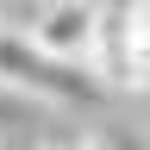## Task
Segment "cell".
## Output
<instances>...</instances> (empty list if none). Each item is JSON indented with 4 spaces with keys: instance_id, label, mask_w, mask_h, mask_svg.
Instances as JSON below:
<instances>
[{
    "instance_id": "6da1fadb",
    "label": "cell",
    "mask_w": 150,
    "mask_h": 150,
    "mask_svg": "<svg viewBox=\"0 0 150 150\" xmlns=\"http://www.w3.org/2000/svg\"><path fill=\"white\" fill-rule=\"evenodd\" d=\"M100 31H106V6L100 0H38L31 25H25V38L63 69H94Z\"/></svg>"
},
{
    "instance_id": "7a4b0ae2",
    "label": "cell",
    "mask_w": 150,
    "mask_h": 150,
    "mask_svg": "<svg viewBox=\"0 0 150 150\" xmlns=\"http://www.w3.org/2000/svg\"><path fill=\"white\" fill-rule=\"evenodd\" d=\"M0 88L38 94V100H50V106H75V100H94V88H100V81H94L88 69L50 63L25 31H0Z\"/></svg>"
},
{
    "instance_id": "3957f363",
    "label": "cell",
    "mask_w": 150,
    "mask_h": 150,
    "mask_svg": "<svg viewBox=\"0 0 150 150\" xmlns=\"http://www.w3.org/2000/svg\"><path fill=\"white\" fill-rule=\"evenodd\" d=\"M125 19V56H131V88H150V0H125L119 6Z\"/></svg>"
},
{
    "instance_id": "277c9868",
    "label": "cell",
    "mask_w": 150,
    "mask_h": 150,
    "mask_svg": "<svg viewBox=\"0 0 150 150\" xmlns=\"http://www.w3.org/2000/svg\"><path fill=\"white\" fill-rule=\"evenodd\" d=\"M44 150H106V144H94V138H50Z\"/></svg>"
},
{
    "instance_id": "5b68a950",
    "label": "cell",
    "mask_w": 150,
    "mask_h": 150,
    "mask_svg": "<svg viewBox=\"0 0 150 150\" xmlns=\"http://www.w3.org/2000/svg\"><path fill=\"white\" fill-rule=\"evenodd\" d=\"M106 150H150V144H138V138H106Z\"/></svg>"
}]
</instances>
